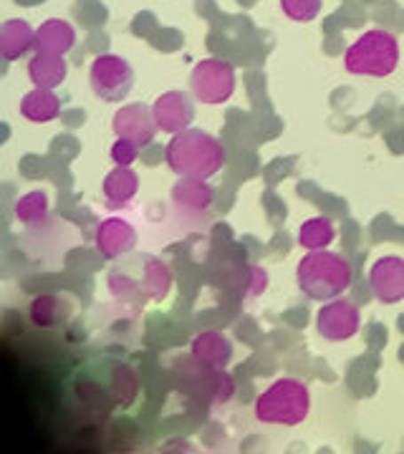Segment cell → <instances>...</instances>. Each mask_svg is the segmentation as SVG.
Returning <instances> with one entry per match:
<instances>
[{"mask_svg":"<svg viewBox=\"0 0 404 454\" xmlns=\"http://www.w3.org/2000/svg\"><path fill=\"white\" fill-rule=\"evenodd\" d=\"M172 270L162 258L142 255L134 260L131 268H116L107 278V286L116 301L130 306L162 303L172 291Z\"/></svg>","mask_w":404,"mask_h":454,"instance_id":"cell-1","label":"cell"},{"mask_svg":"<svg viewBox=\"0 0 404 454\" xmlns=\"http://www.w3.org/2000/svg\"><path fill=\"white\" fill-rule=\"evenodd\" d=\"M164 162L178 177L210 179L226 167L227 152L208 131L185 129L167 142Z\"/></svg>","mask_w":404,"mask_h":454,"instance_id":"cell-2","label":"cell"},{"mask_svg":"<svg viewBox=\"0 0 404 454\" xmlns=\"http://www.w3.org/2000/svg\"><path fill=\"white\" fill-rule=\"evenodd\" d=\"M352 280H354L352 262L339 253H331L329 247L308 250V255H304L296 268V283L301 293L319 303L344 295L349 291Z\"/></svg>","mask_w":404,"mask_h":454,"instance_id":"cell-3","label":"cell"},{"mask_svg":"<svg viewBox=\"0 0 404 454\" xmlns=\"http://www.w3.org/2000/svg\"><path fill=\"white\" fill-rule=\"evenodd\" d=\"M256 419L275 427H298L311 414V389L301 379L283 376L256 396Z\"/></svg>","mask_w":404,"mask_h":454,"instance_id":"cell-4","label":"cell"},{"mask_svg":"<svg viewBox=\"0 0 404 454\" xmlns=\"http://www.w3.org/2000/svg\"><path fill=\"white\" fill-rule=\"evenodd\" d=\"M400 66V41L392 31L369 28L344 51V68L354 76L384 79Z\"/></svg>","mask_w":404,"mask_h":454,"instance_id":"cell-5","label":"cell"},{"mask_svg":"<svg viewBox=\"0 0 404 454\" xmlns=\"http://www.w3.org/2000/svg\"><path fill=\"white\" fill-rule=\"evenodd\" d=\"M89 83H91V91L101 101L119 104L130 97L131 86H134V68L127 59H122L116 53H101L91 61Z\"/></svg>","mask_w":404,"mask_h":454,"instance_id":"cell-6","label":"cell"},{"mask_svg":"<svg viewBox=\"0 0 404 454\" xmlns=\"http://www.w3.org/2000/svg\"><path fill=\"white\" fill-rule=\"evenodd\" d=\"M235 68L223 59H205L190 71V94L208 106L226 104L235 94Z\"/></svg>","mask_w":404,"mask_h":454,"instance_id":"cell-7","label":"cell"},{"mask_svg":"<svg viewBox=\"0 0 404 454\" xmlns=\"http://www.w3.org/2000/svg\"><path fill=\"white\" fill-rule=\"evenodd\" d=\"M359 328H361V313L346 298L326 301L316 313V331L331 343L354 339Z\"/></svg>","mask_w":404,"mask_h":454,"instance_id":"cell-8","label":"cell"},{"mask_svg":"<svg viewBox=\"0 0 404 454\" xmlns=\"http://www.w3.org/2000/svg\"><path fill=\"white\" fill-rule=\"evenodd\" d=\"M152 114H154V121H157V129L164 134H179V131L190 129L194 119V104L193 97L187 91H164L160 97L154 98L152 104Z\"/></svg>","mask_w":404,"mask_h":454,"instance_id":"cell-9","label":"cell"},{"mask_svg":"<svg viewBox=\"0 0 404 454\" xmlns=\"http://www.w3.org/2000/svg\"><path fill=\"white\" fill-rule=\"evenodd\" d=\"M112 129L116 137L131 139L139 146L152 145L160 131L152 106H147V104H124L122 109H116V114L112 116Z\"/></svg>","mask_w":404,"mask_h":454,"instance_id":"cell-10","label":"cell"},{"mask_svg":"<svg viewBox=\"0 0 404 454\" xmlns=\"http://www.w3.org/2000/svg\"><path fill=\"white\" fill-rule=\"evenodd\" d=\"M137 240H139L137 227L124 217H107L99 223L97 232H94V245L101 253V258L107 260L124 258L137 247Z\"/></svg>","mask_w":404,"mask_h":454,"instance_id":"cell-11","label":"cell"},{"mask_svg":"<svg viewBox=\"0 0 404 454\" xmlns=\"http://www.w3.org/2000/svg\"><path fill=\"white\" fill-rule=\"evenodd\" d=\"M369 288L374 298L384 306H394L404 298V258L384 255L369 270Z\"/></svg>","mask_w":404,"mask_h":454,"instance_id":"cell-12","label":"cell"},{"mask_svg":"<svg viewBox=\"0 0 404 454\" xmlns=\"http://www.w3.org/2000/svg\"><path fill=\"white\" fill-rule=\"evenodd\" d=\"M190 354L205 369H226L233 358V340L220 331H202L190 343Z\"/></svg>","mask_w":404,"mask_h":454,"instance_id":"cell-13","label":"cell"},{"mask_svg":"<svg viewBox=\"0 0 404 454\" xmlns=\"http://www.w3.org/2000/svg\"><path fill=\"white\" fill-rule=\"evenodd\" d=\"M76 46V28L64 18H49L36 28V51L66 56Z\"/></svg>","mask_w":404,"mask_h":454,"instance_id":"cell-14","label":"cell"},{"mask_svg":"<svg viewBox=\"0 0 404 454\" xmlns=\"http://www.w3.org/2000/svg\"><path fill=\"white\" fill-rule=\"evenodd\" d=\"M31 49H36V28L28 20L11 18L0 26V56L5 61H18Z\"/></svg>","mask_w":404,"mask_h":454,"instance_id":"cell-15","label":"cell"},{"mask_svg":"<svg viewBox=\"0 0 404 454\" xmlns=\"http://www.w3.org/2000/svg\"><path fill=\"white\" fill-rule=\"evenodd\" d=\"M107 207H124L139 192V175L131 167H114L101 182Z\"/></svg>","mask_w":404,"mask_h":454,"instance_id":"cell-16","label":"cell"},{"mask_svg":"<svg viewBox=\"0 0 404 454\" xmlns=\"http://www.w3.org/2000/svg\"><path fill=\"white\" fill-rule=\"evenodd\" d=\"M68 74V64L64 61V56L56 53H41L36 51L28 61V79L36 89H56L66 82Z\"/></svg>","mask_w":404,"mask_h":454,"instance_id":"cell-17","label":"cell"},{"mask_svg":"<svg viewBox=\"0 0 404 454\" xmlns=\"http://www.w3.org/2000/svg\"><path fill=\"white\" fill-rule=\"evenodd\" d=\"M18 112L31 124H49L61 114V98L56 97L51 89H36L33 86V91L20 98Z\"/></svg>","mask_w":404,"mask_h":454,"instance_id":"cell-18","label":"cell"},{"mask_svg":"<svg viewBox=\"0 0 404 454\" xmlns=\"http://www.w3.org/2000/svg\"><path fill=\"white\" fill-rule=\"evenodd\" d=\"M215 192L205 179L179 177V182L172 187V202L185 212H205L212 205Z\"/></svg>","mask_w":404,"mask_h":454,"instance_id":"cell-19","label":"cell"},{"mask_svg":"<svg viewBox=\"0 0 404 454\" xmlns=\"http://www.w3.org/2000/svg\"><path fill=\"white\" fill-rule=\"evenodd\" d=\"M334 240H337V225L326 215L308 217L298 230V245L306 247V250H326Z\"/></svg>","mask_w":404,"mask_h":454,"instance_id":"cell-20","label":"cell"},{"mask_svg":"<svg viewBox=\"0 0 404 454\" xmlns=\"http://www.w3.org/2000/svg\"><path fill=\"white\" fill-rule=\"evenodd\" d=\"M49 195L44 190L26 192V195L18 197L16 205H13V215H16L18 223H23V225H41L49 217Z\"/></svg>","mask_w":404,"mask_h":454,"instance_id":"cell-21","label":"cell"},{"mask_svg":"<svg viewBox=\"0 0 404 454\" xmlns=\"http://www.w3.org/2000/svg\"><path fill=\"white\" fill-rule=\"evenodd\" d=\"M61 298L59 295H51V293H44V295H36L28 306V318H31L33 325L38 328H51L61 321Z\"/></svg>","mask_w":404,"mask_h":454,"instance_id":"cell-22","label":"cell"},{"mask_svg":"<svg viewBox=\"0 0 404 454\" xmlns=\"http://www.w3.org/2000/svg\"><path fill=\"white\" fill-rule=\"evenodd\" d=\"M281 11L296 23H311L321 13V0H281Z\"/></svg>","mask_w":404,"mask_h":454,"instance_id":"cell-23","label":"cell"},{"mask_svg":"<svg viewBox=\"0 0 404 454\" xmlns=\"http://www.w3.org/2000/svg\"><path fill=\"white\" fill-rule=\"evenodd\" d=\"M139 149L142 146L134 145L131 139H122V137H116V142L109 149V157H112L114 167H131V164L137 162V157H139Z\"/></svg>","mask_w":404,"mask_h":454,"instance_id":"cell-24","label":"cell"},{"mask_svg":"<svg viewBox=\"0 0 404 454\" xmlns=\"http://www.w3.org/2000/svg\"><path fill=\"white\" fill-rule=\"evenodd\" d=\"M212 389H215V402H223L226 404L227 399L233 396V379H230V373H226V369H215V376H212Z\"/></svg>","mask_w":404,"mask_h":454,"instance_id":"cell-25","label":"cell"},{"mask_svg":"<svg viewBox=\"0 0 404 454\" xmlns=\"http://www.w3.org/2000/svg\"><path fill=\"white\" fill-rule=\"evenodd\" d=\"M265 288H268V273H265L260 265H256V268L250 270V286H248V293H250V295H260V293H265Z\"/></svg>","mask_w":404,"mask_h":454,"instance_id":"cell-26","label":"cell"}]
</instances>
